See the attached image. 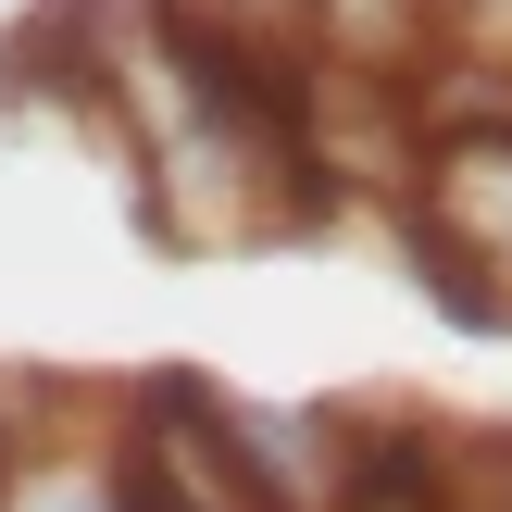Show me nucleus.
Wrapping results in <instances>:
<instances>
[{
  "instance_id": "1",
  "label": "nucleus",
  "mask_w": 512,
  "mask_h": 512,
  "mask_svg": "<svg viewBox=\"0 0 512 512\" xmlns=\"http://www.w3.org/2000/svg\"><path fill=\"white\" fill-rule=\"evenodd\" d=\"M400 288L463 338H512V113L425 125L413 188L388 200Z\"/></svg>"
},
{
  "instance_id": "2",
  "label": "nucleus",
  "mask_w": 512,
  "mask_h": 512,
  "mask_svg": "<svg viewBox=\"0 0 512 512\" xmlns=\"http://www.w3.org/2000/svg\"><path fill=\"white\" fill-rule=\"evenodd\" d=\"M300 63L375 75V88H425V63H438V0H300Z\"/></svg>"
},
{
  "instance_id": "5",
  "label": "nucleus",
  "mask_w": 512,
  "mask_h": 512,
  "mask_svg": "<svg viewBox=\"0 0 512 512\" xmlns=\"http://www.w3.org/2000/svg\"><path fill=\"white\" fill-rule=\"evenodd\" d=\"M0 13H13V0H0Z\"/></svg>"
},
{
  "instance_id": "4",
  "label": "nucleus",
  "mask_w": 512,
  "mask_h": 512,
  "mask_svg": "<svg viewBox=\"0 0 512 512\" xmlns=\"http://www.w3.org/2000/svg\"><path fill=\"white\" fill-rule=\"evenodd\" d=\"M25 438H38V400L0 375V488H13V463H25Z\"/></svg>"
},
{
  "instance_id": "3",
  "label": "nucleus",
  "mask_w": 512,
  "mask_h": 512,
  "mask_svg": "<svg viewBox=\"0 0 512 512\" xmlns=\"http://www.w3.org/2000/svg\"><path fill=\"white\" fill-rule=\"evenodd\" d=\"M0 512H125V450H113V413H100V438H25L13 488H0Z\"/></svg>"
}]
</instances>
